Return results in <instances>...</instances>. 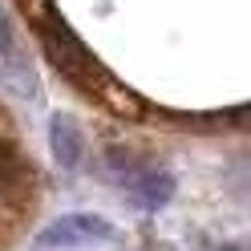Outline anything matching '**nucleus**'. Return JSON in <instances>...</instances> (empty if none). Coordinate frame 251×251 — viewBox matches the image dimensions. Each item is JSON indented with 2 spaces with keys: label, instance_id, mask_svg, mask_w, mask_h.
<instances>
[{
  "label": "nucleus",
  "instance_id": "nucleus-1",
  "mask_svg": "<svg viewBox=\"0 0 251 251\" xmlns=\"http://www.w3.org/2000/svg\"><path fill=\"white\" fill-rule=\"evenodd\" d=\"M33 25H37V41H41L45 57H49L65 77H73L77 85H89V89L105 81L101 65L93 61V53L81 45V37H77L73 28L61 21V12H57V8H49V4L41 0V4L33 8Z\"/></svg>",
  "mask_w": 251,
  "mask_h": 251
},
{
  "label": "nucleus",
  "instance_id": "nucleus-2",
  "mask_svg": "<svg viewBox=\"0 0 251 251\" xmlns=\"http://www.w3.org/2000/svg\"><path fill=\"white\" fill-rule=\"evenodd\" d=\"M0 85L17 101H28V105L41 101L37 69H33V61H28V53H25V45H21V37H17V28H12L4 8H0Z\"/></svg>",
  "mask_w": 251,
  "mask_h": 251
},
{
  "label": "nucleus",
  "instance_id": "nucleus-3",
  "mask_svg": "<svg viewBox=\"0 0 251 251\" xmlns=\"http://www.w3.org/2000/svg\"><path fill=\"white\" fill-rule=\"evenodd\" d=\"M114 235V227L101 223V219H93V215H69V219H57V223L37 235V243L33 247H69V243H101Z\"/></svg>",
  "mask_w": 251,
  "mask_h": 251
},
{
  "label": "nucleus",
  "instance_id": "nucleus-4",
  "mask_svg": "<svg viewBox=\"0 0 251 251\" xmlns=\"http://www.w3.org/2000/svg\"><path fill=\"white\" fill-rule=\"evenodd\" d=\"M49 138H53L57 162L65 166V170H77V162H81V134H77V126H73L65 114H57V118L49 122Z\"/></svg>",
  "mask_w": 251,
  "mask_h": 251
},
{
  "label": "nucleus",
  "instance_id": "nucleus-5",
  "mask_svg": "<svg viewBox=\"0 0 251 251\" xmlns=\"http://www.w3.org/2000/svg\"><path fill=\"white\" fill-rule=\"evenodd\" d=\"M21 170H25V158H21L17 142L0 134V182H4V178H12V175H21Z\"/></svg>",
  "mask_w": 251,
  "mask_h": 251
}]
</instances>
